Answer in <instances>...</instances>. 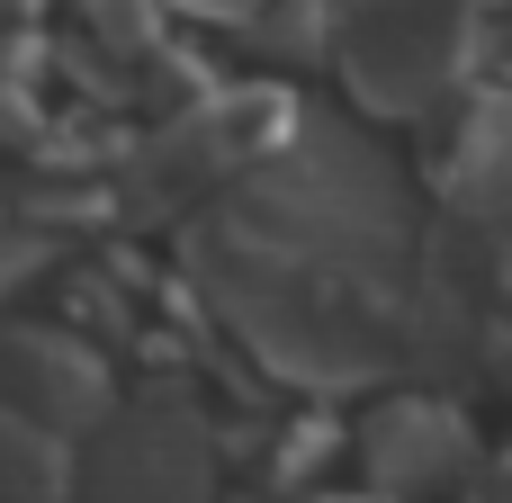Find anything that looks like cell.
I'll use <instances>...</instances> for the list:
<instances>
[{
    "mask_svg": "<svg viewBox=\"0 0 512 503\" xmlns=\"http://www.w3.org/2000/svg\"><path fill=\"white\" fill-rule=\"evenodd\" d=\"M468 36L477 27L459 0H360L342 18V72L378 108H423L468 63Z\"/></svg>",
    "mask_w": 512,
    "mask_h": 503,
    "instance_id": "1",
    "label": "cell"
},
{
    "mask_svg": "<svg viewBox=\"0 0 512 503\" xmlns=\"http://www.w3.org/2000/svg\"><path fill=\"white\" fill-rule=\"evenodd\" d=\"M369 441H378V459H369V468H378L387 486L450 477V459H459V423H450V414H432V405H396Z\"/></svg>",
    "mask_w": 512,
    "mask_h": 503,
    "instance_id": "2",
    "label": "cell"
},
{
    "mask_svg": "<svg viewBox=\"0 0 512 503\" xmlns=\"http://www.w3.org/2000/svg\"><path fill=\"white\" fill-rule=\"evenodd\" d=\"M9 468H18V503H45V495H54V468L72 477V450H54V441H36V432L18 423V450H9Z\"/></svg>",
    "mask_w": 512,
    "mask_h": 503,
    "instance_id": "3",
    "label": "cell"
}]
</instances>
